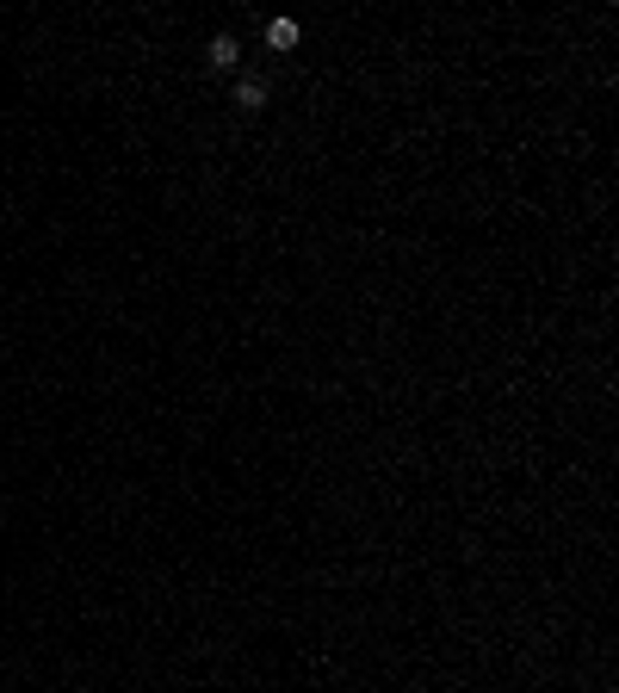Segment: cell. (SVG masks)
<instances>
[{
	"mask_svg": "<svg viewBox=\"0 0 619 693\" xmlns=\"http://www.w3.org/2000/svg\"><path fill=\"white\" fill-rule=\"evenodd\" d=\"M205 63H211L217 74H230V69H236V63H241V44H236V32H217V37H211V44H205Z\"/></svg>",
	"mask_w": 619,
	"mask_h": 693,
	"instance_id": "1",
	"label": "cell"
},
{
	"mask_svg": "<svg viewBox=\"0 0 619 693\" xmlns=\"http://www.w3.org/2000/svg\"><path fill=\"white\" fill-rule=\"evenodd\" d=\"M267 100H273V93H267L260 74H236V112H260Z\"/></svg>",
	"mask_w": 619,
	"mask_h": 693,
	"instance_id": "2",
	"label": "cell"
},
{
	"mask_svg": "<svg viewBox=\"0 0 619 693\" xmlns=\"http://www.w3.org/2000/svg\"><path fill=\"white\" fill-rule=\"evenodd\" d=\"M298 37H304L298 19H267V50H298Z\"/></svg>",
	"mask_w": 619,
	"mask_h": 693,
	"instance_id": "3",
	"label": "cell"
}]
</instances>
